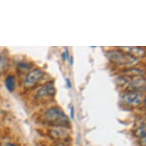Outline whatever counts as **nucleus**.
I'll return each instance as SVG.
<instances>
[{"label": "nucleus", "instance_id": "nucleus-1", "mask_svg": "<svg viewBox=\"0 0 146 146\" xmlns=\"http://www.w3.org/2000/svg\"><path fill=\"white\" fill-rule=\"evenodd\" d=\"M46 122L54 126L67 128L70 125V119L64 111L59 107L53 106L44 113Z\"/></svg>", "mask_w": 146, "mask_h": 146}, {"label": "nucleus", "instance_id": "nucleus-2", "mask_svg": "<svg viewBox=\"0 0 146 146\" xmlns=\"http://www.w3.org/2000/svg\"><path fill=\"white\" fill-rule=\"evenodd\" d=\"M44 72L40 68H35L28 72L24 79V87L31 89L36 86L43 80Z\"/></svg>", "mask_w": 146, "mask_h": 146}, {"label": "nucleus", "instance_id": "nucleus-3", "mask_svg": "<svg viewBox=\"0 0 146 146\" xmlns=\"http://www.w3.org/2000/svg\"><path fill=\"white\" fill-rule=\"evenodd\" d=\"M123 104L129 106H137L140 105L143 101V96L139 92L129 91L122 94L120 97Z\"/></svg>", "mask_w": 146, "mask_h": 146}, {"label": "nucleus", "instance_id": "nucleus-4", "mask_svg": "<svg viewBox=\"0 0 146 146\" xmlns=\"http://www.w3.org/2000/svg\"><path fill=\"white\" fill-rule=\"evenodd\" d=\"M56 94V88L54 83L50 82L47 83L44 85L41 86L36 93V97L40 100H44V99H49L50 97H54Z\"/></svg>", "mask_w": 146, "mask_h": 146}, {"label": "nucleus", "instance_id": "nucleus-5", "mask_svg": "<svg viewBox=\"0 0 146 146\" xmlns=\"http://www.w3.org/2000/svg\"><path fill=\"white\" fill-rule=\"evenodd\" d=\"M106 56L110 61L117 64H129L131 61V60L129 59L130 56H127L119 50H110L106 53Z\"/></svg>", "mask_w": 146, "mask_h": 146}, {"label": "nucleus", "instance_id": "nucleus-6", "mask_svg": "<svg viewBox=\"0 0 146 146\" xmlns=\"http://www.w3.org/2000/svg\"><path fill=\"white\" fill-rule=\"evenodd\" d=\"M51 134L56 138H64V137L67 136L68 135V132L66 129V128L64 127L60 126H54V128L51 131Z\"/></svg>", "mask_w": 146, "mask_h": 146}, {"label": "nucleus", "instance_id": "nucleus-7", "mask_svg": "<svg viewBox=\"0 0 146 146\" xmlns=\"http://www.w3.org/2000/svg\"><path fill=\"white\" fill-rule=\"evenodd\" d=\"M15 77L13 75H9L5 81V87L9 92H13L15 88Z\"/></svg>", "mask_w": 146, "mask_h": 146}, {"label": "nucleus", "instance_id": "nucleus-8", "mask_svg": "<svg viewBox=\"0 0 146 146\" xmlns=\"http://www.w3.org/2000/svg\"><path fill=\"white\" fill-rule=\"evenodd\" d=\"M146 85V81L144 79H139L135 80L132 83H131L130 86H131V89L132 90L136 92L140 89H142L143 87H145Z\"/></svg>", "mask_w": 146, "mask_h": 146}, {"label": "nucleus", "instance_id": "nucleus-9", "mask_svg": "<svg viewBox=\"0 0 146 146\" xmlns=\"http://www.w3.org/2000/svg\"><path fill=\"white\" fill-rule=\"evenodd\" d=\"M9 67V59L7 56L0 54V73H3Z\"/></svg>", "mask_w": 146, "mask_h": 146}, {"label": "nucleus", "instance_id": "nucleus-10", "mask_svg": "<svg viewBox=\"0 0 146 146\" xmlns=\"http://www.w3.org/2000/svg\"><path fill=\"white\" fill-rule=\"evenodd\" d=\"M135 135L136 136L139 137L140 139L142 138V137L146 136V125H144L142 126L139 127V129L135 131Z\"/></svg>", "mask_w": 146, "mask_h": 146}, {"label": "nucleus", "instance_id": "nucleus-11", "mask_svg": "<svg viewBox=\"0 0 146 146\" xmlns=\"http://www.w3.org/2000/svg\"><path fill=\"white\" fill-rule=\"evenodd\" d=\"M18 67L20 68V69H22V70H27L30 69L31 66L30 64H28L26 62H22L20 63L19 64H18Z\"/></svg>", "mask_w": 146, "mask_h": 146}, {"label": "nucleus", "instance_id": "nucleus-12", "mask_svg": "<svg viewBox=\"0 0 146 146\" xmlns=\"http://www.w3.org/2000/svg\"><path fill=\"white\" fill-rule=\"evenodd\" d=\"M61 58H62V60H64V61H65V60H69V58H70L69 51H68V50H67V48H66L64 51L61 54Z\"/></svg>", "mask_w": 146, "mask_h": 146}, {"label": "nucleus", "instance_id": "nucleus-13", "mask_svg": "<svg viewBox=\"0 0 146 146\" xmlns=\"http://www.w3.org/2000/svg\"><path fill=\"white\" fill-rule=\"evenodd\" d=\"M70 118L72 119H74V106H72L70 109Z\"/></svg>", "mask_w": 146, "mask_h": 146}, {"label": "nucleus", "instance_id": "nucleus-14", "mask_svg": "<svg viewBox=\"0 0 146 146\" xmlns=\"http://www.w3.org/2000/svg\"><path fill=\"white\" fill-rule=\"evenodd\" d=\"M139 144L141 146H146V136L142 137L140 139V141H139Z\"/></svg>", "mask_w": 146, "mask_h": 146}, {"label": "nucleus", "instance_id": "nucleus-15", "mask_svg": "<svg viewBox=\"0 0 146 146\" xmlns=\"http://www.w3.org/2000/svg\"><path fill=\"white\" fill-rule=\"evenodd\" d=\"M66 84H67V86L68 87V88H70V87L72 86L71 82H70L69 78H66Z\"/></svg>", "mask_w": 146, "mask_h": 146}, {"label": "nucleus", "instance_id": "nucleus-16", "mask_svg": "<svg viewBox=\"0 0 146 146\" xmlns=\"http://www.w3.org/2000/svg\"><path fill=\"white\" fill-rule=\"evenodd\" d=\"M69 62H70V65H73V64H74V58L72 57V56H70L69 58Z\"/></svg>", "mask_w": 146, "mask_h": 146}, {"label": "nucleus", "instance_id": "nucleus-17", "mask_svg": "<svg viewBox=\"0 0 146 146\" xmlns=\"http://www.w3.org/2000/svg\"><path fill=\"white\" fill-rule=\"evenodd\" d=\"M57 146H65L64 145H63V144H58Z\"/></svg>", "mask_w": 146, "mask_h": 146}, {"label": "nucleus", "instance_id": "nucleus-18", "mask_svg": "<svg viewBox=\"0 0 146 146\" xmlns=\"http://www.w3.org/2000/svg\"><path fill=\"white\" fill-rule=\"evenodd\" d=\"M145 107H146V100H145Z\"/></svg>", "mask_w": 146, "mask_h": 146}]
</instances>
